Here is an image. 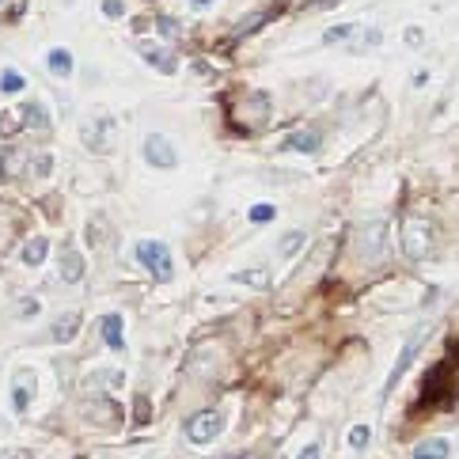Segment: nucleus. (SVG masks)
Returning <instances> with one entry per match:
<instances>
[{"label": "nucleus", "mask_w": 459, "mask_h": 459, "mask_svg": "<svg viewBox=\"0 0 459 459\" xmlns=\"http://www.w3.org/2000/svg\"><path fill=\"white\" fill-rule=\"evenodd\" d=\"M53 167V160H50V152H35V160H27V167L23 175H31V179H46Z\"/></svg>", "instance_id": "412c9836"}, {"label": "nucleus", "mask_w": 459, "mask_h": 459, "mask_svg": "<svg viewBox=\"0 0 459 459\" xmlns=\"http://www.w3.org/2000/svg\"><path fill=\"white\" fill-rule=\"evenodd\" d=\"M448 455H452V444L444 436H429V441H421L414 448V459H448Z\"/></svg>", "instance_id": "a211bd4d"}, {"label": "nucleus", "mask_w": 459, "mask_h": 459, "mask_svg": "<svg viewBox=\"0 0 459 459\" xmlns=\"http://www.w3.org/2000/svg\"><path fill=\"white\" fill-rule=\"evenodd\" d=\"M38 308H42V304H38L35 297H27V300H19V304H16V315H19V319H35Z\"/></svg>", "instance_id": "c756f323"}, {"label": "nucleus", "mask_w": 459, "mask_h": 459, "mask_svg": "<svg viewBox=\"0 0 459 459\" xmlns=\"http://www.w3.org/2000/svg\"><path fill=\"white\" fill-rule=\"evenodd\" d=\"M122 384H126L122 368H95V372H87L84 391H87V395H111V391H118Z\"/></svg>", "instance_id": "1a4fd4ad"}, {"label": "nucleus", "mask_w": 459, "mask_h": 459, "mask_svg": "<svg viewBox=\"0 0 459 459\" xmlns=\"http://www.w3.org/2000/svg\"><path fill=\"white\" fill-rule=\"evenodd\" d=\"M368 441H372V429H368V425H353V429H349V448H368Z\"/></svg>", "instance_id": "bb28decb"}, {"label": "nucleus", "mask_w": 459, "mask_h": 459, "mask_svg": "<svg viewBox=\"0 0 459 459\" xmlns=\"http://www.w3.org/2000/svg\"><path fill=\"white\" fill-rule=\"evenodd\" d=\"M0 129H4V133H12V129H16V114H4V122H0Z\"/></svg>", "instance_id": "c9c22d12"}, {"label": "nucleus", "mask_w": 459, "mask_h": 459, "mask_svg": "<svg viewBox=\"0 0 459 459\" xmlns=\"http://www.w3.org/2000/svg\"><path fill=\"white\" fill-rule=\"evenodd\" d=\"M304 239H308L304 232H285V236H281V243H277V250H281L285 258H292V255H297V250L304 247Z\"/></svg>", "instance_id": "393cba45"}, {"label": "nucleus", "mask_w": 459, "mask_h": 459, "mask_svg": "<svg viewBox=\"0 0 459 459\" xmlns=\"http://www.w3.org/2000/svg\"><path fill=\"white\" fill-rule=\"evenodd\" d=\"M46 69L57 76V80H69V76H72V53L65 50V46H53L46 53Z\"/></svg>", "instance_id": "f3484780"}, {"label": "nucleus", "mask_w": 459, "mask_h": 459, "mask_svg": "<svg viewBox=\"0 0 459 459\" xmlns=\"http://www.w3.org/2000/svg\"><path fill=\"white\" fill-rule=\"evenodd\" d=\"M140 152H145L148 167H160V171H171L175 163H179V152H175V145L163 133H148L145 145H140Z\"/></svg>", "instance_id": "423d86ee"}, {"label": "nucleus", "mask_w": 459, "mask_h": 459, "mask_svg": "<svg viewBox=\"0 0 459 459\" xmlns=\"http://www.w3.org/2000/svg\"><path fill=\"white\" fill-rule=\"evenodd\" d=\"M0 4H4V0H0Z\"/></svg>", "instance_id": "4c0bfd02"}, {"label": "nucleus", "mask_w": 459, "mask_h": 459, "mask_svg": "<svg viewBox=\"0 0 459 459\" xmlns=\"http://www.w3.org/2000/svg\"><path fill=\"white\" fill-rule=\"evenodd\" d=\"M84 145L87 148H92V152H111L114 148V137H118V122H114V118H95V122L92 126H84Z\"/></svg>", "instance_id": "6e6552de"}, {"label": "nucleus", "mask_w": 459, "mask_h": 459, "mask_svg": "<svg viewBox=\"0 0 459 459\" xmlns=\"http://www.w3.org/2000/svg\"><path fill=\"white\" fill-rule=\"evenodd\" d=\"M429 342V326H418V331H414V338L407 345H402V353H399V360H395V368H391V376H387V391H395L399 387V380L407 376V368L414 365V360H418V353H421V345Z\"/></svg>", "instance_id": "0eeeda50"}, {"label": "nucleus", "mask_w": 459, "mask_h": 459, "mask_svg": "<svg viewBox=\"0 0 459 459\" xmlns=\"http://www.w3.org/2000/svg\"><path fill=\"white\" fill-rule=\"evenodd\" d=\"M421 42H425V31H421V27H407V46H414V50H418Z\"/></svg>", "instance_id": "2f4dec72"}, {"label": "nucleus", "mask_w": 459, "mask_h": 459, "mask_svg": "<svg viewBox=\"0 0 459 459\" xmlns=\"http://www.w3.org/2000/svg\"><path fill=\"white\" fill-rule=\"evenodd\" d=\"M99 334H103V342L114 349V353H122L126 349V334H122V315H103L99 319Z\"/></svg>", "instance_id": "2eb2a0df"}, {"label": "nucleus", "mask_w": 459, "mask_h": 459, "mask_svg": "<svg viewBox=\"0 0 459 459\" xmlns=\"http://www.w3.org/2000/svg\"><path fill=\"white\" fill-rule=\"evenodd\" d=\"M353 247H357V258L365 262V266H376V262H384V258H387V224H384V221L360 224Z\"/></svg>", "instance_id": "f03ea898"}, {"label": "nucleus", "mask_w": 459, "mask_h": 459, "mask_svg": "<svg viewBox=\"0 0 459 459\" xmlns=\"http://www.w3.org/2000/svg\"><path fill=\"white\" fill-rule=\"evenodd\" d=\"M190 4H194V12H209L216 0H190Z\"/></svg>", "instance_id": "f704fd0d"}, {"label": "nucleus", "mask_w": 459, "mask_h": 459, "mask_svg": "<svg viewBox=\"0 0 459 459\" xmlns=\"http://www.w3.org/2000/svg\"><path fill=\"white\" fill-rule=\"evenodd\" d=\"M84 270H87L84 255H80L76 247L65 243V247L57 250V273H61V281H65V285H80V281H84Z\"/></svg>", "instance_id": "9d476101"}, {"label": "nucleus", "mask_w": 459, "mask_h": 459, "mask_svg": "<svg viewBox=\"0 0 459 459\" xmlns=\"http://www.w3.org/2000/svg\"><path fill=\"white\" fill-rule=\"evenodd\" d=\"M250 224H270L273 216H277V205H270V201H258V205H250Z\"/></svg>", "instance_id": "b1692460"}, {"label": "nucleus", "mask_w": 459, "mask_h": 459, "mask_svg": "<svg viewBox=\"0 0 459 459\" xmlns=\"http://www.w3.org/2000/svg\"><path fill=\"white\" fill-rule=\"evenodd\" d=\"M349 35H357V27L353 23H338V27H331L323 35V42H326V46H338V42H345Z\"/></svg>", "instance_id": "a878e982"}, {"label": "nucleus", "mask_w": 459, "mask_h": 459, "mask_svg": "<svg viewBox=\"0 0 459 459\" xmlns=\"http://www.w3.org/2000/svg\"><path fill=\"white\" fill-rule=\"evenodd\" d=\"M148 418H152V402H148L145 395H137V399H133V421H137V425H148Z\"/></svg>", "instance_id": "cd10ccee"}, {"label": "nucleus", "mask_w": 459, "mask_h": 459, "mask_svg": "<svg viewBox=\"0 0 459 459\" xmlns=\"http://www.w3.org/2000/svg\"><path fill=\"white\" fill-rule=\"evenodd\" d=\"M19 118H23V126H31L35 133H50V126H53V122H50V111H46L42 103H35V99H31L23 111H19Z\"/></svg>", "instance_id": "dca6fc26"}, {"label": "nucleus", "mask_w": 459, "mask_h": 459, "mask_svg": "<svg viewBox=\"0 0 459 459\" xmlns=\"http://www.w3.org/2000/svg\"><path fill=\"white\" fill-rule=\"evenodd\" d=\"M140 57H145L148 65H152V69H160L163 76H171L175 69H179V61H175V53L171 50H160V46H148V42H140Z\"/></svg>", "instance_id": "4468645a"}, {"label": "nucleus", "mask_w": 459, "mask_h": 459, "mask_svg": "<svg viewBox=\"0 0 459 459\" xmlns=\"http://www.w3.org/2000/svg\"><path fill=\"white\" fill-rule=\"evenodd\" d=\"M23 87H27L23 76H19L16 69H4V76H0V92H4V95H16V92H23Z\"/></svg>", "instance_id": "5701e85b"}, {"label": "nucleus", "mask_w": 459, "mask_h": 459, "mask_svg": "<svg viewBox=\"0 0 459 459\" xmlns=\"http://www.w3.org/2000/svg\"><path fill=\"white\" fill-rule=\"evenodd\" d=\"M300 459H323V448H319V444H308V448L300 452Z\"/></svg>", "instance_id": "473e14b6"}, {"label": "nucleus", "mask_w": 459, "mask_h": 459, "mask_svg": "<svg viewBox=\"0 0 459 459\" xmlns=\"http://www.w3.org/2000/svg\"><path fill=\"white\" fill-rule=\"evenodd\" d=\"M402 255L410 262H421L433 255V221L429 216H407L402 221Z\"/></svg>", "instance_id": "f257e3e1"}, {"label": "nucleus", "mask_w": 459, "mask_h": 459, "mask_svg": "<svg viewBox=\"0 0 459 459\" xmlns=\"http://www.w3.org/2000/svg\"><path fill=\"white\" fill-rule=\"evenodd\" d=\"M236 281H247V285H258V289L270 285V277L262 270H243V273H236Z\"/></svg>", "instance_id": "c85d7f7f"}, {"label": "nucleus", "mask_w": 459, "mask_h": 459, "mask_svg": "<svg viewBox=\"0 0 459 459\" xmlns=\"http://www.w3.org/2000/svg\"><path fill=\"white\" fill-rule=\"evenodd\" d=\"M0 459H31V452H27V448H8Z\"/></svg>", "instance_id": "72a5a7b5"}, {"label": "nucleus", "mask_w": 459, "mask_h": 459, "mask_svg": "<svg viewBox=\"0 0 459 459\" xmlns=\"http://www.w3.org/2000/svg\"><path fill=\"white\" fill-rule=\"evenodd\" d=\"M4 175H8V152L0 148V179H4Z\"/></svg>", "instance_id": "e433bc0d"}, {"label": "nucleus", "mask_w": 459, "mask_h": 459, "mask_svg": "<svg viewBox=\"0 0 459 459\" xmlns=\"http://www.w3.org/2000/svg\"><path fill=\"white\" fill-rule=\"evenodd\" d=\"M182 429H187L190 444H213L216 436L224 433V414L221 410H201V414H194Z\"/></svg>", "instance_id": "20e7f679"}, {"label": "nucleus", "mask_w": 459, "mask_h": 459, "mask_svg": "<svg viewBox=\"0 0 459 459\" xmlns=\"http://www.w3.org/2000/svg\"><path fill=\"white\" fill-rule=\"evenodd\" d=\"M270 111H273V103H270V95L266 92H250L243 103H239V114L247 118L250 126H262L270 118Z\"/></svg>", "instance_id": "ddd939ff"}, {"label": "nucleus", "mask_w": 459, "mask_h": 459, "mask_svg": "<svg viewBox=\"0 0 459 459\" xmlns=\"http://www.w3.org/2000/svg\"><path fill=\"white\" fill-rule=\"evenodd\" d=\"M103 16L106 19H122L126 16V4H122V0H103Z\"/></svg>", "instance_id": "7c9ffc66"}, {"label": "nucleus", "mask_w": 459, "mask_h": 459, "mask_svg": "<svg viewBox=\"0 0 459 459\" xmlns=\"http://www.w3.org/2000/svg\"><path fill=\"white\" fill-rule=\"evenodd\" d=\"M156 31H160L163 42H175V38L182 35V23H179L175 16H160V19H156Z\"/></svg>", "instance_id": "4be33fe9"}, {"label": "nucleus", "mask_w": 459, "mask_h": 459, "mask_svg": "<svg viewBox=\"0 0 459 459\" xmlns=\"http://www.w3.org/2000/svg\"><path fill=\"white\" fill-rule=\"evenodd\" d=\"M35 391H38L35 372H31V368H19V372L12 376V407H16V414H23L31 402H35Z\"/></svg>", "instance_id": "9b49d317"}, {"label": "nucleus", "mask_w": 459, "mask_h": 459, "mask_svg": "<svg viewBox=\"0 0 459 459\" xmlns=\"http://www.w3.org/2000/svg\"><path fill=\"white\" fill-rule=\"evenodd\" d=\"M46 255H50V239H42V236H35L31 239V243L23 247V266H42V262H46Z\"/></svg>", "instance_id": "aec40b11"}, {"label": "nucleus", "mask_w": 459, "mask_h": 459, "mask_svg": "<svg viewBox=\"0 0 459 459\" xmlns=\"http://www.w3.org/2000/svg\"><path fill=\"white\" fill-rule=\"evenodd\" d=\"M137 262H140V266H145L156 281H171V277H175L171 250H167V243H160V239H140V243H137Z\"/></svg>", "instance_id": "7ed1b4c3"}, {"label": "nucleus", "mask_w": 459, "mask_h": 459, "mask_svg": "<svg viewBox=\"0 0 459 459\" xmlns=\"http://www.w3.org/2000/svg\"><path fill=\"white\" fill-rule=\"evenodd\" d=\"M281 148L285 152H300V156H311V152L323 148V133L319 129H297V133H289L281 140Z\"/></svg>", "instance_id": "f8f14e48"}, {"label": "nucleus", "mask_w": 459, "mask_h": 459, "mask_svg": "<svg viewBox=\"0 0 459 459\" xmlns=\"http://www.w3.org/2000/svg\"><path fill=\"white\" fill-rule=\"evenodd\" d=\"M80 414L92 425H103V429H114V425H122V410H118V402L111 395H87Z\"/></svg>", "instance_id": "39448f33"}, {"label": "nucleus", "mask_w": 459, "mask_h": 459, "mask_svg": "<svg viewBox=\"0 0 459 459\" xmlns=\"http://www.w3.org/2000/svg\"><path fill=\"white\" fill-rule=\"evenodd\" d=\"M76 331H80V311H69V315H61L57 323H53V342H72Z\"/></svg>", "instance_id": "6ab92c4d"}]
</instances>
